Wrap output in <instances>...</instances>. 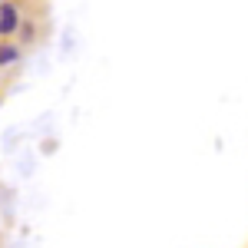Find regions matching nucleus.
Returning <instances> with one entry per match:
<instances>
[{
  "mask_svg": "<svg viewBox=\"0 0 248 248\" xmlns=\"http://www.w3.org/2000/svg\"><path fill=\"white\" fill-rule=\"evenodd\" d=\"M14 27H17V10L14 7H3L0 10V33H14Z\"/></svg>",
  "mask_w": 248,
  "mask_h": 248,
  "instance_id": "1",
  "label": "nucleus"
},
{
  "mask_svg": "<svg viewBox=\"0 0 248 248\" xmlns=\"http://www.w3.org/2000/svg\"><path fill=\"white\" fill-rule=\"evenodd\" d=\"M14 57H17V50H10V46H7V50H0V63H10Z\"/></svg>",
  "mask_w": 248,
  "mask_h": 248,
  "instance_id": "2",
  "label": "nucleus"
}]
</instances>
